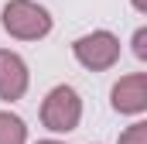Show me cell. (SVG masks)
Here are the masks:
<instances>
[{
	"label": "cell",
	"instance_id": "obj_1",
	"mask_svg": "<svg viewBox=\"0 0 147 144\" xmlns=\"http://www.w3.org/2000/svg\"><path fill=\"white\" fill-rule=\"evenodd\" d=\"M0 17H3V31L21 41H38L51 31V14L34 0H10Z\"/></svg>",
	"mask_w": 147,
	"mask_h": 144
},
{
	"label": "cell",
	"instance_id": "obj_2",
	"mask_svg": "<svg viewBox=\"0 0 147 144\" xmlns=\"http://www.w3.org/2000/svg\"><path fill=\"white\" fill-rule=\"evenodd\" d=\"M82 120V100L72 86H55L41 103V124L51 134H69Z\"/></svg>",
	"mask_w": 147,
	"mask_h": 144
},
{
	"label": "cell",
	"instance_id": "obj_3",
	"mask_svg": "<svg viewBox=\"0 0 147 144\" xmlns=\"http://www.w3.org/2000/svg\"><path fill=\"white\" fill-rule=\"evenodd\" d=\"M72 55L79 65L92 72H106L120 62V38L110 31H92V35H82L72 41Z\"/></svg>",
	"mask_w": 147,
	"mask_h": 144
},
{
	"label": "cell",
	"instance_id": "obj_4",
	"mask_svg": "<svg viewBox=\"0 0 147 144\" xmlns=\"http://www.w3.org/2000/svg\"><path fill=\"white\" fill-rule=\"evenodd\" d=\"M24 93H28V65H24V58L0 48V100L14 103Z\"/></svg>",
	"mask_w": 147,
	"mask_h": 144
},
{
	"label": "cell",
	"instance_id": "obj_5",
	"mask_svg": "<svg viewBox=\"0 0 147 144\" xmlns=\"http://www.w3.org/2000/svg\"><path fill=\"white\" fill-rule=\"evenodd\" d=\"M113 110L116 113H144L147 110V75L144 72L123 75L113 86Z\"/></svg>",
	"mask_w": 147,
	"mask_h": 144
},
{
	"label": "cell",
	"instance_id": "obj_6",
	"mask_svg": "<svg viewBox=\"0 0 147 144\" xmlns=\"http://www.w3.org/2000/svg\"><path fill=\"white\" fill-rule=\"evenodd\" d=\"M28 127L17 113H0V144H24Z\"/></svg>",
	"mask_w": 147,
	"mask_h": 144
},
{
	"label": "cell",
	"instance_id": "obj_7",
	"mask_svg": "<svg viewBox=\"0 0 147 144\" xmlns=\"http://www.w3.org/2000/svg\"><path fill=\"white\" fill-rule=\"evenodd\" d=\"M120 144H147V124H134L120 134Z\"/></svg>",
	"mask_w": 147,
	"mask_h": 144
},
{
	"label": "cell",
	"instance_id": "obj_8",
	"mask_svg": "<svg viewBox=\"0 0 147 144\" xmlns=\"http://www.w3.org/2000/svg\"><path fill=\"white\" fill-rule=\"evenodd\" d=\"M134 55H137V58H147V31L144 28L134 35Z\"/></svg>",
	"mask_w": 147,
	"mask_h": 144
},
{
	"label": "cell",
	"instance_id": "obj_9",
	"mask_svg": "<svg viewBox=\"0 0 147 144\" xmlns=\"http://www.w3.org/2000/svg\"><path fill=\"white\" fill-rule=\"evenodd\" d=\"M134 7L137 10H147V0H134Z\"/></svg>",
	"mask_w": 147,
	"mask_h": 144
},
{
	"label": "cell",
	"instance_id": "obj_10",
	"mask_svg": "<svg viewBox=\"0 0 147 144\" xmlns=\"http://www.w3.org/2000/svg\"><path fill=\"white\" fill-rule=\"evenodd\" d=\"M38 144H62V141H38Z\"/></svg>",
	"mask_w": 147,
	"mask_h": 144
}]
</instances>
